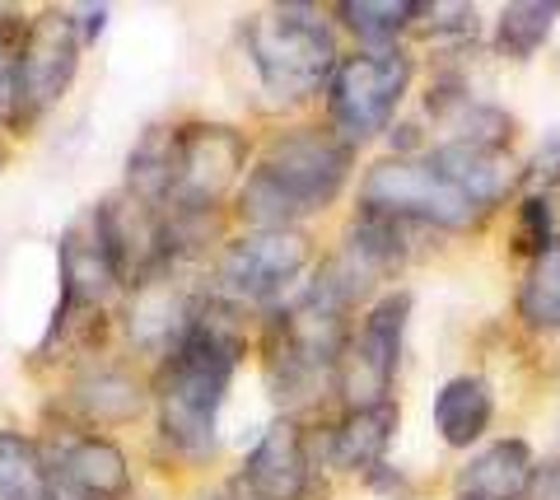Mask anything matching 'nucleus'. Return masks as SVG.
<instances>
[{"label":"nucleus","instance_id":"2eb2a0df","mask_svg":"<svg viewBox=\"0 0 560 500\" xmlns=\"http://www.w3.org/2000/svg\"><path fill=\"white\" fill-rule=\"evenodd\" d=\"M397 426H401V407L393 398L374 407H346V417L331 426V440H327L331 468L350 477L378 473L397 440Z\"/></svg>","mask_w":560,"mask_h":500},{"label":"nucleus","instance_id":"423d86ee","mask_svg":"<svg viewBox=\"0 0 560 500\" xmlns=\"http://www.w3.org/2000/svg\"><path fill=\"white\" fill-rule=\"evenodd\" d=\"M248 178V136L224 123H183L173 127L168 154V197L160 216L215 220L220 206L238 197Z\"/></svg>","mask_w":560,"mask_h":500},{"label":"nucleus","instance_id":"cd10ccee","mask_svg":"<svg viewBox=\"0 0 560 500\" xmlns=\"http://www.w3.org/2000/svg\"><path fill=\"white\" fill-rule=\"evenodd\" d=\"M528 500H560V458L556 463H537V477H533Z\"/></svg>","mask_w":560,"mask_h":500},{"label":"nucleus","instance_id":"39448f33","mask_svg":"<svg viewBox=\"0 0 560 500\" xmlns=\"http://www.w3.org/2000/svg\"><path fill=\"white\" fill-rule=\"evenodd\" d=\"M121 276L113 267V253L103 244L98 230V211L84 206V211L70 220L57 239V309L43 327L38 356H51V347H66L70 337L84 341L108 314V300L117 295Z\"/></svg>","mask_w":560,"mask_h":500},{"label":"nucleus","instance_id":"c85d7f7f","mask_svg":"<svg viewBox=\"0 0 560 500\" xmlns=\"http://www.w3.org/2000/svg\"><path fill=\"white\" fill-rule=\"evenodd\" d=\"M75 24H80V43L90 47L103 38V28H108V5H90V10H75Z\"/></svg>","mask_w":560,"mask_h":500},{"label":"nucleus","instance_id":"dca6fc26","mask_svg":"<svg viewBox=\"0 0 560 500\" xmlns=\"http://www.w3.org/2000/svg\"><path fill=\"white\" fill-rule=\"evenodd\" d=\"M537 477V454L528 440H495L477 450L467 463L458 481H453V496L458 500H528Z\"/></svg>","mask_w":560,"mask_h":500},{"label":"nucleus","instance_id":"6e6552de","mask_svg":"<svg viewBox=\"0 0 560 500\" xmlns=\"http://www.w3.org/2000/svg\"><path fill=\"white\" fill-rule=\"evenodd\" d=\"M416 61L407 47H364L355 57H341L337 75L327 84V127L350 150L388 131L393 113L411 90Z\"/></svg>","mask_w":560,"mask_h":500},{"label":"nucleus","instance_id":"4468645a","mask_svg":"<svg viewBox=\"0 0 560 500\" xmlns=\"http://www.w3.org/2000/svg\"><path fill=\"white\" fill-rule=\"evenodd\" d=\"M47 473L70 481L75 491L94 496V500H127V491H131V463H127V454H121L117 440L98 435V430L66 435L61 450L47 458Z\"/></svg>","mask_w":560,"mask_h":500},{"label":"nucleus","instance_id":"f257e3e1","mask_svg":"<svg viewBox=\"0 0 560 500\" xmlns=\"http://www.w3.org/2000/svg\"><path fill=\"white\" fill-rule=\"evenodd\" d=\"M248 356L243 314L201 290L197 318H191L183 347L160 360L150 384L154 411H160V435L183 458H206L220 435V407L230 398V384Z\"/></svg>","mask_w":560,"mask_h":500},{"label":"nucleus","instance_id":"b1692460","mask_svg":"<svg viewBox=\"0 0 560 500\" xmlns=\"http://www.w3.org/2000/svg\"><path fill=\"white\" fill-rule=\"evenodd\" d=\"M0 500H47V458L20 430H0Z\"/></svg>","mask_w":560,"mask_h":500},{"label":"nucleus","instance_id":"1a4fd4ad","mask_svg":"<svg viewBox=\"0 0 560 500\" xmlns=\"http://www.w3.org/2000/svg\"><path fill=\"white\" fill-rule=\"evenodd\" d=\"M308 263H313V239L304 230H243L215 253L206 295L238 309V314L276 304Z\"/></svg>","mask_w":560,"mask_h":500},{"label":"nucleus","instance_id":"9d476101","mask_svg":"<svg viewBox=\"0 0 560 500\" xmlns=\"http://www.w3.org/2000/svg\"><path fill=\"white\" fill-rule=\"evenodd\" d=\"M411 309H416L411 290H388V295H378L364 309L360 327H350L341 365H337V393L346 398V407H374L393 398Z\"/></svg>","mask_w":560,"mask_h":500},{"label":"nucleus","instance_id":"f8f14e48","mask_svg":"<svg viewBox=\"0 0 560 500\" xmlns=\"http://www.w3.org/2000/svg\"><path fill=\"white\" fill-rule=\"evenodd\" d=\"M178 271L183 267H160V271L140 276L136 286H127V314H121V327H127L131 347L150 360H168L183 347L191 318H197L201 290H187V281Z\"/></svg>","mask_w":560,"mask_h":500},{"label":"nucleus","instance_id":"9b49d317","mask_svg":"<svg viewBox=\"0 0 560 500\" xmlns=\"http://www.w3.org/2000/svg\"><path fill=\"white\" fill-rule=\"evenodd\" d=\"M80 51L84 43H80L75 10L47 5L33 14L20 38V117H14V131L38 127L66 98L80 71Z\"/></svg>","mask_w":560,"mask_h":500},{"label":"nucleus","instance_id":"c756f323","mask_svg":"<svg viewBox=\"0 0 560 500\" xmlns=\"http://www.w3.org/2000/svg\"><path fill=\"white\" fill-rule=\"evenodd\" d=\"M47 500H94V496H84V491L70 487V481H61V477L47 473Z\"/></svg>","mask_w":560,"mask_h":500},{"label":"nucleus","instance_id":"aec40b11","mask_svg":"<svg viewBox=\"0 0 560 500\" xmlns=\"http://www.w3.org/2000/svg\"><path fill=\"white\" fill-rule=\"evenodd\" d=\"M331 14H337L364 47H397L401 33L425 20V5H416V0H346V5H337Z\"/></svg>","mask_w":560,"mask_h":500},{"label":"nucleus","instance_id":"f3484780","mask_svg":"<svg viewBox=\"0 0 560 500\" xmlns=\"http://www.w3.org/2000/svg\"><path fill=\"white\" fill-rule=\"evenodd\" d=\"M425 154L448 183H458L463 193L477 201L481 216H490L523 183L510 150H481V146H448V141H440V146H430Z\"/></svg>","mask_w":560,"mask_h":500},{"label":"nucleus","instance_id":"a211bd4d","mask_svg":"<svg viewBox=\"0 0 560 500\" xmlns=\"http://www.w3.org/2000/svg\"><path fill=\"white\" fill-rule=\"evenodd\" d=\"M70 407L75 417L84 421V430H98V426H127L136 421L150 403V388L140 384L131 370H117V365H98V370H84L75 374L70 384Z\"/></svg>","mask_w":560,"mask_h":500},{"label":"nucleus","instance_id":"f03ea898","mask_svg":"<svg viewBox=\"0 0 560 500\" xmlns=\"http://www.w3.org/2000/svg\"><path fill=\"white\" fill-rule=\"evenodd\" d=\"M355 164V150L331 127H294L261 146L238 187V220L248 230H300L304 216L327 211Z\"/></svg>","mask_w":560,"mask_h":500},{"label":"nucleus","instance_id":"6ab92c4d","mask_svg":"<svg viewBox=\"0 0 560 500\" xmlns=\"http://www.w3.org/2000/svg\"><path fill=\"white\" fill-rule=\"evenodd\" d=\"M490 421H495V393L481 374H453L448 384L434 393V430L448 450H467L477 444Z\"/></svg>","mask_w":560,"mask_h":500},{"label":"nucleus","instance_id":"bb28decb","mask_svg":"<svg viewBox=\"0 0 560 500\" xmlns=\"http://www.w3.org/2000/svg\"><path fill=\"white\" fill-rule=\"evenodd\" d=\"M523 183L541 197H547V187L560 183V136H547V141H541V150L533 154V168L523 174Z\"/></svg>","mask_w":560,"mask_h":500},{"label":"nucleus","instance_id":"4be33fe9","mask_svg":"<svg viewBox=\"0 0 560 500\" xmlns=\"http://www.w3.org/2000/svg\"><path fill=\"white\" fill-rule=\"evenodd\" d=\"M168 154H173V127H145L140 141L127 154V187L136 201H145L150 211H164L168 197Z\"/></svg>","mask_w":560,"mask_h":500},{"label":"nucleus","instance_id":"7ed1b4c3","mask_svg":"<svg viewBox=\"0 0 560 500\" xmlns=\"http://www.w3.org/2000/svg\"><path fill=\"white\" fill-rule=\"evenodd\" d=\"M350 337V309L308 281L300 295L276 304L261 327V360H267L271 398L285 407H304L337 388V365Z\"/></svg>","mask_w":560,"mask_h":500},{"label":"nucleus","instance_id":"5701e85b","mask_svg":"<svg viewBox=\"0 0 560 500\" xmlns=\"http://www.w3.org/2000/svg\"><path fill=\"white\" fill-rule=\"evenodd\" d=\"M518 318L533 333H560V244L533 257V267L518 286Z\"/></svg>","mask_w":560,"mask_h":500},{"label":"nucleus","instance_id":"412c9836","mask_svg":"<svg viewBox=\"0 0 560 500\" xmlns=\"http://www.w3.org/2000/svg\"><path fill=\"white\" fill-rule=\"evenodd\" d=\"M560 20L556 0H514L495 20V51L510 61H533Z\"/></svg>","mask_w":560,"mask_h":500},{"label":"nucleus","instance_id":"ddd939ff","mask_svg":"<svg viewBox=\"0 0 560 500\" xmlns=\"http://www.w3.org/2000/svg\"><path fill=\"white\" fill-rule=\"evenodd\" d=\"M238 481L253 500H308V491H313L308 430L294 417L271 421L257 435L248 458H243Z\"/></svg>","mask_w":560,"mask_h":500},{"label":"nucleus","instance_id":"0eeeda50","mask_svg":"<svg viewBox=\"0 0 560 500\" xmlns=\"http://www.w3.org/2000/svg\"><path fill=\"white\" fill-rule=\"evenodd\" d=\"M360 211L401 220V225H434L448 234L477 230L486 220L477 211V201L434 168L430 154H393V160H378L370 174L360 178Z\"/></svg>","mask_w":560,"mask_h":500},{"label":"nucleus","instance_id":"393cba45","mask_svg":"<svg viewBox=\"0 0 560 500\" xmlns=\"http://www.w3.org/2000/svg\"><path fill=\"white\" fill-rule=\"evenodd\" d=\"M556 244V220H551V201L541 193H528L518 201V216H514V248L541 257Z\"/></svg>","mask_w":560,"mask_h":500},{"label":"nucleus","instance_id":"20e7f679","mask_svg":"<svg viewBox=\"0 0 560 500\" xmlns=\"http://www.w3.org/2000/svg\"><path fill=\"white\" fill-rule=\"evenodd\" d=\"M243 51L271 103H308L341 66L337 28L313 5H276L243 24Z\"/></svg>","mask_w":560,"mask_h":500},{"label":"nucleus","instance_id":"a878e982","mask_svg":"<svg viewBox=\"0 0 560 500\" xmlns=\"http://www.w3.org/2000/svg\"><path fill=\"white\" fill-rule=\"evenodd\" d=\"M20 117V43L0 38V131H14Z\"/></svg>","mask_w":560,"mask_h":500},{"label":"nucleus","instance_id":"7c9ffc66","mask_svg":"<svg viewBox=\"0 0 560 500\" xmlns=\"http://www.w3.org/2000/svg\"><path fill=\"white\" fill-rule=\"evenodd\" d=\"M5 164H10V146H5V141H0V168H5Z\"/></svg>","mask_w":560,"mask_h":500}]
</instances>
